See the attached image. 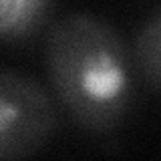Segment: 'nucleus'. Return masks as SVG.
Returning a JSON list of instances; mask_svg holds the SVG:
<instances>
[{"label":"nucleus","mask_w":161,"mask_h":161,"mask_svg":"<svg viewBox=\"0 0 161 161\" xmlns=\"http://www.w3.org/2000/svg\"><path fill=\"white\" fill-rule=\"evenodd\" d=\"M48 83L69 117L91 135H109L133 109L131 50L109 22L70 12L50 24L44 48Z\"/></svg>","instance_id":"1"},{"label":"nucleus","mask_w":161,"mask_h":161,"mask_svg":"<svg viewBox=\"0 0 161 161\" xmlns=\"http://www.w3.org/2000/svg\"><path fill=\"white\" fill-rule=\"evenodd\" d=\"M58 115L53 97L34 79L0 70V159H22L53 139Z\"/></svg>","instance_id":"2"},{"label":"nucleus","mask_w":161,"mask_h":161,"mask_svg":"<svg viewBox=\"0 0 161 161\" xmlns=\"http://www.w3.org/2000/svg\"><path fill=\"white\" fill-rule=\"evenodd\" d=\"M54 0H0V42H26L50 22Z\"/></svg>","instance_id":"3"},{"label":"nucleus","mask_w":161,"mask_h":161,"mask_svg":"<svg viewBox=\"0 0 161 161\" xmlns=\"http://www.w3.org/2000/svg\"><path fill=\"white\" fill-rule=\"evenodd\" d=\"M131 57L139 77L153 89L161 91V8L139 28Z\"/></svg>","instance_id":"4"}]
</instances>
